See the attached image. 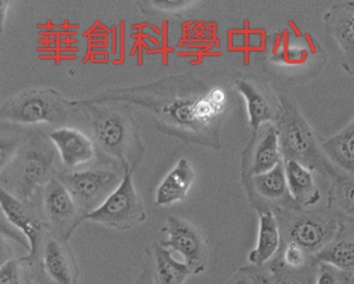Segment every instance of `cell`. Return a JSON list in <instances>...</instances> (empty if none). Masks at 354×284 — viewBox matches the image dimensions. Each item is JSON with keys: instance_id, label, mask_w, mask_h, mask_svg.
<instances>
[{"instance_id": "obj_1", "label": "cell", "mask_w": 354, "mask_h": 284, "mask_svg": "<svg viewBox=\"0 0 354 284\" xmlns=\"http://www.w3.org/2000/svg\"><path fill=\"white\" fill-rule=\"evenodd\" d=\"M95 98L142 106L158 129L184 141L215 148L219 146V130L228 104L223 88H207L192 75L108 91Z\"/></svg>"}, {"instance_id": "obj_2", "label": "cell", "mask_w": 354, "mask_h": 284, "mask_svg": "<svg viewBox=\"0 0 354 284\" xmlns=\"http://www.w3.org/2000/svg\"><path fill=\"white\" fill-rule=\"evenodd\" d=\"M86 114L92 130V140L100 164L122 171H134L145 151L140 128L131 112L118 102L91 100L77 102Z\"/></svg>"}, {"instance_id": "obj_3", "label": "cell", "mask_w": 354, "mask_h": 284, "mask_svg": "<svg viewBox=\"0 0 354 284\" xmlns=\"http://www.w3.org/2000/svg\"><path fill=\"white\" fill-rule=\"evenodd\" d=\"M49 137L35 132L24 138L19 151L1 169V189L19 200L31 204L37 193L55 177V155Z\"/></svg>"}, {"instance_id": "obj_4", "label": "cell", "mask_w": 354, "mask_h": 284, "mask_svg": "<svg viewBox=\"0 0 354 284\" xmlns=\"http://www.w3.org/2000/svg\"><path fill=\"white\" fill-rule=\"evenodd\" d=\"M79 110L77 102H69L53 88H31L6 100L0 115L15 125L49 124L60 128Z\"/></svg>"}, {"instance_id": "obj_5", "label": "cell", "mask_w": 354, "mask_h": 284, "mask_svg": "<svg viewBox=\"0 0 354 284\" xmlns=\"http://www.w3.org/2000/svg\"><path fill=\"white\" fill-rule=\"evenodd\" d=\"M277 128L280 135L283 161L295 160L310 171L320 167L327 173L331 169V163L320 153L322 147L316 141L313 130L294 102L288 98L281 97Z\"/></svg>"}, {"instance_id": "obj_6", "label": "cell", "mask_w": 354, "mask_h": 284, "mask_svg": "<svg viewBox=\"0 0 354 284\" xmlns=\"http://www.w3.org/2000/svg\"><path fill=\"white\" fill-rule=\"evenodd\" d=\"M124 176L122 169L100 164L94 169L64 171L58 177L79 207L88 214L104 204L118 189Z\"/></svg>"}, {"instance_id": "obj_7", "label": "cell", "mask_w": 354, "mask_h": 284, "mask_svg": "<svg viewBox=\"0 0 354 284\" xmlns=\"http://www.w3.org/2000/svg\"><path fill=\"white\" fill-rule=\"evenodd\" d=\"M132 173L133 171H124L118 189L102 206L88 213L84 220H92L120 231L129 230L143 223L146 220L145 209L134 187Z\"/></svg>"}, {"instance_id": "obj_8", "label": "cell", "mask_w": 354, "mask_h": 284, "mask_svg": "<svg viewBox=\"0 0 354 284\" xmlns=\"http://www.w3.org/2000/svg\"><path fill=\"white\" fill-rule=\"evenodd\" d=\"M39 194V211L49 232L51 236L66 242L84 220L86 213L79 207L58 176L53 177Z\"/></svg>"}, {"instance_id": "obj_9", "label": "cell", "mask_w": 354, "mask_h": 284, "mask_svg": "<svg viewBox=\"0 0 354 284\" xmlns=\"http://www.w3.org/2000/svg\"><path fill=\"white\" fill-rule=\"evenodd\" d=\"M167 234L160 245L179 254L192 275L203 273L207 262V243L197 227L178 216H168L164 227Z\"/></svg>"}, {"instance_id": "obj_10", "label": "cell", "mask_w": 354, "mask_h": 284, "mask_svg": "<svg viewBox=\"0 0 354 284\" xmlns=\"http://www.w3.org/2000/svg\"><path fill=\"white\" fill-rule=\"evenodd\" d=\"M6 189L0 191V207L10 224L17 227L29 243V254L21 258L23 263L33 264L39 261V254L45 240L50 236L48 227L41 213Z\"/></svg>"}, {"instance_id": "obj_11", "label": "cell", "mask_w": 354, "mask_h": 284, "mask_svg": "<svg viewBox=\"0 0 354 284\" xmlns=\"http://www.w3.org/2000/svg\"><path fill=\"white\" fill-rule=\"evenodd\" d=\"M283 162L279 130L274 124L261 126L254 131L248 148L243 155L244 178L272 171Z\"/></svg>"}, {"instance_id": "obj_12", "label": "cell", "mask_w": 354, "mask_h": 284, "mask_svg": "<svg viewBox=\"0 0 354 284\" xmlns=\"http://www.w3.org/2000/svg\"><path fill=\"white\" fill-rule=\"evenodd\" d=\"M342 226L330 214H308L295 218L288 227V238L314 256L338 236Z\"/></svg>"}, {"instance_id": "obj_13", "label": "cell", "mask_w": 354, "mask_h": 284, "mask_svg": "<svg viewBox=\"0 0 354 284\" xmlns=\"http://www.w3.org/2000/svg\"><path fill=\"white\" fill-rule=\"evenodd\" d=\"M324 23L341 53L342 66L354 76V1L334 3L324 15Z\"/></svg>"}, {"instance_id": "obj_14", "label": "cell", "mask_w": 354, "mask_h": 284, "mask_svg": "<svg viewBox=\"0 0 354 284\" xmlns=\"http://www.w3.org/2000/svg\"><path fill=\"white\" fill-rule=\"evenodd\" d=\"M41 269L53 284H78L80 269L65 240L49 236L39 254Z\"/></svg>"}, {"instance_id": "obj_15", "label": "cell", "mask_w": 354, "mask_h": 284, "mask_svg": "<svg viewBox=\"0 0 354 284\" xmlns=\"http://www.w3.org/2000/svg\"><path fill=\"white\" fill-rule=\"evenodd\" d=\"M191 275L187 266L159 243L147 250L143 269L134 284H183Z\"/></svg>"}, {"instance_id": "obj_16", "label": "cell", "mask_w": 354, "mask_h": 284, "mask_svg": "<svg viewBox=\"0 0 354 284\" xmlns=\"http://www.w3.org/2000/svg\"><path fill=\"white\" fill-rule=\"evenodd\" d=\"M236 88L246 102L249 124L253 131L265 124L278 120L280 102L278 104L268 88L262 86L259 81L249 79H239Z\"/></svg>"}, {"instance_id": "obj_17", "label": "cell", "mask_w": 354, "mask_h": 284, "mask_svg": "<svg viewBox=\"0 0 354 284\" xmlns=\"http://www.w3.org/2000/svg\"><path fill=\"white\" fill-rule=\"evenodd\" d=\"M48 137L67 169H77L97 157L92 138L76 128L68 126L57 128Z\"/></svg>"}, {"instance_id": "obj_18", "label": "cell", "mask_w": 354, "mask_h": 284, "mask_svg": "<svg viewBox=\"0 0 354 284\" xmlns=\"http://www.w3.org/2000/svg\"><path fill=\"white\" fill-rule=\"evenodd\" d=\"M244 179H248L252 201L261 199L270 205L278 204L279 206L286 207H290V204L297 205L288 191L284 162H281L272 171Z\"/></svg>"}, {"instance_id": "obj_19", "label": "cell", "mask_w": 354, "mask_h": 284, "mask_svg": "<svg viewBox=\"0 0 354 284\" xmlns=\"http://www.w3.org/2000/svg\"><path fill=\"white\" fill-rule=\"evenodd\" d=\"M318 263L313 259L299 269L284 265L280 259L262 267L247 266L254 284H316Z\"/></svg>"}, {"instance_id": "obj_20", "label": "cell", "mask_w": 354, "mask_h": 284, "mask_svg": "<svg viewBox=\"0 0 354 284\" xmlns=\"http://www.w3.org/2000/svg\"><path fill=\"white\" fill-rule=\"evenodd\" d=\"M195 169L191 162L182 158L177 164L168 171L156 192L158 206H171L187 198L195 181Z\"/></svg>"}, {"instance_id": "obj_21", "label": "cell", "mask_w": 354, "mask_h": 284, "mask_svg": "<svg viewBox=\"0 0 354 284\" xmlns=\"http://www.w3.org/2000/svg\"><path fill=\"white\" fill-rule=\"evenodd\" d=\"M281 246L279 222L272 209L259 210V236L254 249L248 256L250 266L262 267L270 263Z\"/></svg>"}, {"instance_id": "obj_22", "label": "cell", "mask_w": 354, "mask_h": 284, "mask_svg": "<svg viewBox=\"0 0 354 284\" xmlns=\"http://www.w3.org/2000/svg\"><path fill=\"white\" fill-rule=\"evenodd\" d=\"M284 162L288 191L297 206H315L320 199V193L314 181L313 173L308 167L295 160Z\"/></svg>"}, {"instance_id": "obj_23", "label": "cell", "mask_w": 354, "mask_h": 284, "mask_svg": "<svg viewBox=\"0 0 354 284\" xmlns=\"http://www.w3.org/2000/svg\"><path fill=\"white\" fill-rule=\"evenodd\" d=\"M320 147L337 169L354 176V117L342 131L322 142Z\"/></svg>"}, {"instance_id": "obj_24", "label": "cell", "mask_w": 354, "mask_h": 284, "mask_svg": "<svg viewBox=\"0 0 354 284\" xmlns=\"http://www.w3.org/2000/svg\"><path fill=\"white\" fill-rule=\"evenodd\" d=\"M319 57V50L315 43H310L308 39L306 43H290V37H282L272 53V62L286 67H306L312 61H316Z\"/></svg>"}, {"instance_id": "obj_25", "label": "cell", "mask_w": 354, "mask_h": 284, "mask_svg": "<svg viewBox=\"0 0 354 284\" xmlns=\"http://www.w3.org/2000/svg\"><path fill=\"white\" fill-rule=\"evenodd\" d=\"M327 173L333 182L330 189V208L343 218L354 220V176L334 165Z\"/></svg>"}, {"instance_id": "obj_26", "label": "cell", "mask_w": 354, "mask_h": 284, "mask_svg": "<svg viewBox=\"0 0 354 284\" xmlns=\"http://www.w3.org/2000/svg\"><path fill=\"white\" fill-rule=\"evenodd\" d=\"M341 232V231H339ZM317 263H326L354 274V236L338 234L327 247L313 256Z\"/></svg>"}, {"instance_id": "obj_27", "label": "cell", "mask_w": 354, "mask_h": 284, "mask_svg": "<svg viewBox=\"0 0 354 284\" xmlns=\"http://www.w3.org/2000/svg\"><path fill=\"white\" fill-rule=\"evenodd\" d=\"M279 259L284 265L292 269H299L312 261L310 254L299 244L292 240L286 243V247L283 249L281 258Z\"/></svg>"}, {"instance_id": "obj_28", "label": "cell", "mask_w": 354, "mask_h": 284, "mask_svg": "<svg viewBox=\"0 0 354 284\" xmlns=\"http://www.w3.org/2000/svg\"><path fill=\"white\" fill-rule=\"evenodd\" d=\"M316 284H354V274L326 263H318Z\"/></svg>"}, {"instance_id": "obj_29", "label": "cell", "mask_w": 354, "mask_h": 284, "mask_svg": "<svg viewBox=\"0 0 354 284\" xmlns=\"http://www.w3.org/2000/svg\"><path fill=\"white\" fill-rule=\"evenodd\" d=\"M21 260L10 259L0 267V284H26Z\"/></svg>"}, {"instance_id": "obj_30", "label": "cell", "mask_w": 354, "mask_h": 284, "mask_svg": "<svg viewBox=\"0 0 354 284\" xmlns=\"http://www.w3.org/2000/svg\"><path fill=\"white\" fill-rule=\"evenodd\" d=\"M23 140L12 137L9 134H1V169H5L19 151Z\"/></svg>"}, {"instance_id": "obj_31", "label": "cell", "mask_w": 354, "mask_h": 284, "mask_svg": "<svg viewBox=\"0 0 354 284\" xmlns=\"http://www.w3.org/2000/svg\"><path fill=\"white\" fill-rule=\"evenodd\" d=\"M193 1L185 0H164V1H151L148 6L157 9L158 11L166 12V13H176L183 9H187L193 5Z\"/></svg>"}, {"instance_id": "obj_32", "label": "cell", "mask_w": 354, "mask_h": 284, "mask_svg": "<svg viewBox=\"0 0 354 284\" xmlns=\"http://www.w3.org/2000/svg\"><path fill=\"white\" fill-rule=\"evenodd\" d=\"M225 284H254L247 267L241 268Z\"/></svg>"}, {"instance_id": "obj_33", "label": "cell", "mask_w": 354, "mask_h": 284, "mask_svg": "<svg viewBox=\"0 0 354 284\" xmlns=\"http://www.w3.org/2000/svg\"><path fill=\"white\" fill-rule=\"evenodd\" d=\"M26 284H35V282L31 281L30 279H27V281H26Z\"/></svg>"}]
</instances>
